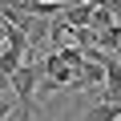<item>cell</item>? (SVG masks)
<instances>
[{
	"label": "cell",
	"mask_w": 121,
	"mask_h": 121,
	"mask_svg": "<svg viewBox=\"0 0 121 121\" xmlns=\"http://www.w3.org/2000/svg\"><path fill=\"white\" fill-rule=\"evenodd\" d=\"M109 24H117V16H113L109 8H101V4H93V24H89V28L101 32V28H109Z\"/></svg>",
	"instance_id": "3957f363"
},
{
	"label": "cell",
	"mask_w": 121,
	"mask_h": 121,
	"mask_svg": "<svg viewBox=\"0 0 121 121\" xmlns=\"http://www.w3.org/2000/svg\"><path fill=\"white\" fill-rule=\"evenodd\" d=\"M85 121H121V101H97L85 113Z\"/></svg>",
	"instance_id": "6da1fadb"
},
{
	"label": "cell",
	"mask_w": 121,
	"mask_h": 121,
	"mask_svg": "<svg viewBox=\"0 0 121 121\" xmlns=\"http://www.w3.org/2000/svg\"><path fill=\"white\" fill-rule=\"evenodd\" d=\"M0 32H4V20H0Z\"/></svg>",
	"instance_id": "277c9868"
},
{
	"label": "cell",
	"mask_w": 121,
	"mask_h": 121,
	"mask_svg": "<svg viewBox=\"0 0 121 121\" xmlns=\"http://www.w3.org/2000/svg\"><path fill=\"white\" fill-rule=\"evenodd\" d=\"M97 48H105V52H117V48H121V24H109V28H101V32H97Z\"/></svg>",
	"instance_id": "7a4b0ae2"
},
{
	"label": "cell",
	"mask_w": 121,
	"mask_h": 121,
	"mask_svg": "<svg viewBox=\"0 0 121 121\" xmlns=\"http://www.w3.org/2000/svg\"><path fill=\"white\" fill-rule=\"evenodd\" d=\"M60 121H73V117H60Z\"/></svg>",
	"instance_id": "5b68a950"
}]
</instances>
